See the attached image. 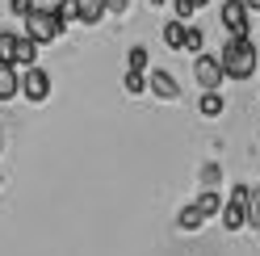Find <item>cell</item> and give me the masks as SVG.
<instances>
[{
    "instance_id": "cell-24",
    "label": "cell",
    "mask_w": 260,
    "mask_h": 256,
    "mask_svg": "<svg viewBox=\"0 0 260 256\" xmlns=\"http://www.w3.org/2000/svg\"><path fill=\"white\" fill-rule=\"evenodd\" d=\"M105 13H126V0H105Z\"/></svg>"
},
{
    "instance_id": "cell-9",
    "label": "cell",
    "mask_w": 260,
    "mask_h": 256,
    "mask_svg": "<svg viewBox=\"0 0 260 256\" xmlns=\"http://www.w3.org/2000/svg\"><path fill=\"white\" fill-rule=\"evenodd\" d=\"M38 63V42L17 34V51H13V68H34Z\"/></svg>"
},
{
    "instance_id": "cell-16",
    "label": "cell",
    "mask_w": 260,
    "mask_h": 256,
    "mask_svg": "<svg viewBox=\"0 0 260 256\" xmlns=\"http://www.w3.org/2000/svg\"><path fill=\"white\" fill-rule=\"evenodd\" d=\"M198 206H202V210H206V218H210V214H218V210H222V198L214 194V189H202V198H198Z\"/></svg>"
},
{
    "instance_id": "cell-7",
    "label": "cell",
    "mask_w": 260,
    "mask_h": 256,
    "mask_svg": "<svg viewBox=\"0 0 260 256\" xmlns=\"http://www.w3.org/2000/svg\"><path fill=\"white\" fill-rule=\"evenodd\" d=\"M147 88L155 92L159 101H176V97H181V84H176V80H172V72H164V68L147 72Z\"/></svg>"
},
{
    "instance_id": "cell-27",
    "label": "cell",
    "mask_w": 260,
    "mask_h": 256,
    "mask_svg": "<svg viewBox=\"0 0 260 256\" xmlns=\"http://www.w3.org/2000/svg\"><path fill=\"white\" fill-rule=\"evenodd\" d=\"M0 151H5V135H0Z\"/></svg>"
},
{
    "instance_id": "cell-28",
    "label": "cell",
    "mask_w": 260,
    "mask_h": 256,
    "mask_svg": "<svg viewBox=\"0 0 260 256\" xmlns=\"http://www.w3.org/2000/svg\"><path fill=\"white\" fill-rule=\"evenodd\" d=\"M202 5H206V0H198V9H202Z\"/></svg>"
},
{
    "instance_id": "cell-6",
    "label": "cell",
    "mask_w": 260,
    "mask_h": 256,
    "mask_svg": "<svg viewBox=\"0 0 260 256\" xmlns=\"http://www.w3.org/2000/svg\"><path fill=\"white\" fill-rule=\"evenodd\" d=\"M248 21H252V9L243 0H222V25L231 34H248Z\"/></svg>"
},
{
    "instance_id": "cell-4",
    "label": "cell",
    "mask_w": 260,
    "mask_h": 256,
    "mask_svg": "<svg viewBox=\"0 0 260 256\" xmlns=\"http://www.w3.org/2000/svg\"><path fill=\"white\" fill-rule=\"evenodd\" d=\"M193 80H198L202 88H222L226 72H222L218 55H206V51H198V59H193Z\"/></svg>"
},
{
    "instance_id": "cell-22",
    "label": "cell",
    "mask_w": 260,
    "mask_h": 256,
    "mask_svg": "<svg viewBox=\"0 0 260 256\" xmlns=\"http://www.w3.org/2000/svg\"><path fill=\"white\" fill-rule=\"evenodd\" d=\"M202 185H206V189H214V185H218V164H206V172H202Z\"/></svg>"
},
{
    "instance_id": "cell-15",
    "label": "cell",
    "mask_w": 260,
    "mask_h": 256,
    "mask_svg": "<svg viewBox=\"0 0 260 256\" xmlns=\"http://www.w3.org/2000/svg\"><path fill=\"white\" fill-rule=\"evenodd\" d=\"M126 92H130V97L147 92V72H135V68H130V72H126Z\"/></svg>"
},
{
    "instance_id": "cell-25",
    "label": "cell",
    "mask_w": 260,
    "mask_h": 256,
    "mask_svg": "<svg viewBox=\"0 0 260 256\" xmlns=\"http://www.w3.org/2000/svg\"><path fill=\"white\" fill-rule=\"evenodd\" d=\"M243 5H248V9H252V13H256V9H260V0H243Z\"/></svg>"
},
{
    "instance_id": "cell-8",
    "label": "cell",
    "mask_w": 260,
    "mask_h": 256,
    "mask_svg": "<svg viewBox=\"0 0 260 256\" xmlns=\"http://www.w3.org/2000/svg\"><path fill=\"white\" fill-rule=\"evenodd\" d=\"M13 97H21V76L13 63H0V101H13Z\"/></svg>"
},
{
    "instance_id": "cell-3",
    "label": "cell",
    "mask_w": 260,
    "mask_h": 256,
    "mask_svg": "<svg viewBox=\"0 0 260 256\" xmlns=\"http://www.w3.org/2000/svg\"><path fill=\"white\" fill-rule=\"evenodd\" d=\"M218 214H222V227H226V231L248 227V214H252V189H248V185H235L231 198H226V206H222Z\"/></svg>"
},
{
    "instance_id": "cell-13",
    "label": "cell",
    "mask_w": 260,
    "mask_h": 256,
    "mask_svg": "<svg viewBox=\"0 0 260 256\" xmlns=\"http://www.w3.org/2000/svg\"><path fill=\"white\" fill-rule=\"evenodd\" d=\"M185 29H189V21H181V17H172L164 25V42L172 46V51H181V46H185Z\"/></svg>"
},
{
    "instance_id": "cell-12",
    "label": "cell",
    "mask_w": 260,
    "mask_h": 256,
    "mask_svg": "<svg viewBox=\"0 0 260 256\" xmlns=\"http://www.w3.org/2000/svg\"><path fill=\"white\" fill-rule=\"evenodd\" d=\"M226 109V101L218 97V88H202V101H198V114H206V118H218Z\"/></svg>"
},
{
    "instance_id": "cell-18",
    "label": "cell",
    "mask_w": 260,
    "mask_h": 256,
    "mask_svg": "<svg viewBox=\"0 0 260 256\" xmlns=\"http://www.w3.org/2000/svg\"><path fill=\"white\" fill-rule=\"evenodd\" d=\"M55 17L63 21V29H68L72 21H80V17H76V0H59V5H55Z\"/></svg>"
},
{
    "instance_id": "cell-19",
    "label": "cell",
    "mask_w": 260,
    "mask_h": 256,
    "mask_svg": "<svg viewBox=\"0 0 260 256\" xmlns=\"http://www.w3.org/2000/svg\"><path fill=\"white\" fill-rule=\"evenodd\" d=\"M126 63H130L135 72H147V46H130V51H126Z\"/></svg>"
},
{
    "instance_id": "cell-2",
    "label": "cell",
    "mask_w": 260,
    "mask_h": 256,
    "mask_svg": "<svg viewBox=\"0 0 260 256\" xmlns=\"http://www.w3.org/2000/svg\"><path fill=\"white\" fill-rule=\"evenodd\" d=\"M21 21H25V38H34L38 46L55 42V38L63 34V21L55 17V9H38V5H34V9H29Z\"/></svg>"
},
{
    "instance_id": "cell-26",
    "label": "cell",
    "mask_w": 260,
    "mask_h": 256,
    "mask_svg": "<svg viewBox=\"0 0 260 256\" xmlns=\"http://www.w3.org/2000/svg\"><path fill=\"white\" fill-rule=\"evenodd\" d=\"M151 5H168V0H151Z\"/></svg>"
},
{
    "instance_id": "cell-30",
    "label": "cell",
    "mask_w": 260,
    "mask_h": 256,
    "mask_svg": "<svg viewBox=\"0 0 260 256\" xmlns=\"http://www.w3.org/2000/svg\"><path fill=\"white\" fill-rule=\"evenodd\" d=\"M256 13H260V9H256Z\"/></svg>"
},
{
    "instance_id": "cell-10",
    "label": "cell",
    "mask_w": 260,
    "mask_h": 256,
    "mask_svg": "<svg viewBox=\"0 0 260 256\" xmlns=\"http://www.w3.org/2000/svg\"><path fill=\"white\" fill-rule=\"evenodd\" d=\"M176 227H181V231H202V227H206V210H202L198 202L185 206V210L176 214Z\"/></svg>"
},
{
    "instance_id": "cell-23",
    "label": "cell",
    "mask_w": 260,
    "mask_h": 256,
    "mask_svg": "<svg viewBox=\"0 0 260 256\" xmlns=\"http://www.w3.org/2000/svg\"><path fill=\"white\" fill-rule=\"evenodd\" d=\"M260 218V189H252V214H248V222H256Z\"/></svg>"
},
{
    "instance_id": "cell-5",
    "label": "cell",
    "mask_w": 260,
    "mask_h": 256,
    "mask_svg": "<svg viewBox=\"0 0 260 256\" xmlns=\"http://www.w3.org/2000/svg\"><path fill=\"white\" fill-rule=\"evenodd\" d=\"M21 97H25L29 105H38V101H46V97H51V76H46L38 63L21 72Z\"/></svg>"
},
{
    "instance_id": "cell-17",
    "label": "cell",
    "mask_w": 260,
    "mask_h": 256,
    "mask_svg": "<svg viewBox=\"0 0 260 256\" xmlns=\"http://www.w3.org/2000/svg\"><path fill=\"white\" fill-rule=\"evenodd\" d=\"M13 51H17V34L0 29V63H13Z\"/></svg>"
},
{
    "instance_id": "cell-20",
    "label": "cell",
    "mask_w": 260,
    "mask_h": 256,
    "mask_svg": "<svg viewBox=\"0 0 260 256\" xmlns=\"http://www.w3.org/2000/svg\"><path fill=\"white\" fill-rule=\"evenodd\" d=\"M193 13H198V0H172V17H181V21H189Z\"/></svg>"
},
{
    "instance_id": "cell-14",
    "label": "cell",
    "mask_w": 260,
    "mask_h": 256,
    "mask_svg": "<svg viewBox=\"0 0 260 256\" xmlns=\"http://www.w3.org/2000/svg\"><path fill=\"white\" fill-rule=\"evenodd\" d=\"M181 51H189V55H198V51H206V34H202L198 25H189V29H185V46H181Z\"/></svg>"
},
{
    "instance_id": "cell-21",
    "label": "cell",
    "mask_w": 260,
    "mask_h": 256,
    "mask_svg": "<svg viewBox=\"0 0 260 256\" xmlns=\"http://www.w3.org/2000/svg\"><path fill=\"white\" fill-rule=\"evenodd\" d=\"M34 5H38V0H9V13H17V17H25V13L34 9Z\"/></svg>"
},
{
    "instance_id": "cell-1",
    "label": "cell",
    "mask_w": 260,
    "mask_h": 256,
    "mask_svg": "<svg viewBox=\"0 0 260 256\" xmlns=\"http://www.w3.org/2000/svg\"><path fill=\"white\" fill-rule=\"evenodd\" d=\"M218 63H222L226 80H252L256 76V42L248 34H231V42L222 46Z\"/></svg>"
},
{
    "instance_id": "cell-11",
    "label": "cell",
    "mask_w": 260,
    "mask_h": 256,
    "mask_svg": "<svg viewBox=\"0 0 260 256\" xmlns=\"http://www.w3.org/2000/svg\"><path fill=\"white\" fill-rule=\"evenodd\" d=\"M76 17L84 25H96L105 17V0H76Z\"/></svg>"
},
{
    "instance_id": "cell-29",
    "label": "cell",
    "mask_w": 260,
    "mask_h": 256,
    "mask_svg": "<svg viewBox=\"0 0 260 256\" xmlns=\"http://www.w3.org/2000/svg\"><path fill=\"white\" fill-rule=\"evenodd\" d=\"M256 231H260V218H256Z\"/></svg>"
}]
</instances>
